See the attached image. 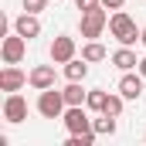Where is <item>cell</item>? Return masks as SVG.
<instances>
[{
    "mask_svg": "<svg viewBox=\"0 0 146 146\" xmlns=\"http://www.w3.org/2000/svg\"><path fill=\"white\" fill-rule=\"evenodd\" d=\"M61 92H65V102L68 106H85V99H88V92L82 88V82H68Z\"/></svg>",
    "mask_w": 146,
    "mask_h": 146,
    "instance_id": "5bb4252c",
    "label": "cell"
},
{
    "mask_svg": "<svg viewBox=\"0 0 146 146\" xmlns=\"http://www.w3.org/2000/svg\"><path fill=\"white\" fill-rule=\"evenodd\" d=\"M139 75L146 78V58H139Z\"/></svg>",
    "mask_w": 146,
    "mask_h": 146,
    "instance_id": "603a6c76",
    "label": "cell"
},
{
    "mask_svg": "<svg viewBox=\"0 0 146 146\" xmlns=\"http://www.w3.org/2000/svg\"><path fill=\"white\" fill-rule=\"evenodd\" d=\"M112 65H115L119 72H133V68H139V61H136V54H133V51H129L126 44H122V48H119V51L112 54Z\"/></svg>",
    "mask_w": 146,
    "mask_h": 146,
    "instance_id": "7c38bea8",
    "label": "cell"
},
{
    "mask_svg": "<svg viewBox=\"0 0 146 146\" xmlns=\"http://www.w3.org/2000/svg\"><path fill=\"white\" fill-rule=\"evenodd\" d=\"M122 3H126V0H102L106 10H122Z\"/></svg>",
    "mask_w": 146,
    "mask_h": 146,
    "instance_id": "7402d4cb",
    "label": "cell"
},
{
    "mask_svg": "<svg viewBox=\"0 0 146 146\" xmlns=\"http://www.w3.org/2000/svg\"><path fill=\"white\" fill-rule=\"evenodd\" d=\"M106 99H109V92H102V88H88L85 106H88L92 112H102V109H106Z\"/></svg>",
    "mask_w": 146,
    "mask_h": 146,
    "instance_id": "2e32d148",
    "label": "cell"
},
{
    "mask_svg": "<svg viewBox=\"0 0 146 146\" xmlns=\"http://www.w3.org/2000/svg\"><path fill=\"white\" fill-rule=\"evenodd\" d=\"M78 27H82V37H88V41L102 37V31L109 27V14H106V7L85 10V14H82V21H78Z\"/></svg>",
    "mask_w": 146,
    "mask_h": 146,
    "instance_id": "3957f363",
    "label": "cell"
},
{
    "mask_svg": "<svg viewBox=\"0 0 146 146\" xmlns=\"http://www.w3.org/2000/svg\"><path fill=\"white\" fill-rule=\"evenodd\" d=\"M44 7H48V0H24V10L27 14H41Z\"/></svg>",
    "mask_w": 146,
    "mask_h": 146,
    "instance_id": "ffe728a7",
    "label": "cell"
},
{
    "mask_svg": "<svg viewBox=\"0 0 146 146\" xmlns=\"http://www.w3.org/2000/svg\"><path fill=\"white\" fill-rule=\"evenodd\" d=\"M31 88H37V92L54 88V65H37V68H31Z\"/></svg>",
    "mask_w": 146,
    "mask_h": 146,
    "instance_id": "8fae6325",
    "label": "cell"
},
{
    "mask_svg": "<svg viewBox=\"0 0 146 146\" xmlns=\"http://www.w3.org/2000/svg\"><path fill=\"white\" fill-rule=\"evenodd\" d=\"M122 102H126V95H122V92H119V95H112L109 92V99H106V115H115V119H119V115H122Z\"/></svg>",
    "mask_w": 146,
    "mask_h": 146,
    "instance_id": "ac0fdd59",
    "label": "cell"
},
{
    "mask_svg": "<svg viewBox=\"0 0 146 146\" xmlns=\"http://www.w3.org/2000/svg\"><path fill=\"white\" fill-rule=\"evenodd\" d=\"M3 119H7L10 126L24 122V119H27V99L17 95V92H7V99H3Z\"/></svg>",
    "mask_w": 146,
    "mask_h": 146,
    "instance_id": "5b68a950",
    "label": "cell"
},
{
    "mask_svg": "<svg viewBox=\"0 0 146 146\" xmlns=\"http://www.w3.org/2000/svg\"><path fill=\"white\" fill-rule=\"evenodd\" d=\"M82 58H85V61H106V48H102L99 41H88V44L82 48Z\"/></svg>",
    "mask_w": 146,
    "mask_h": 146,
    "instance_id": "e0dca14e",
    "label": "cell"
},
{
    "mask_svg": "<svg viewBox=\"0 0 146 146\" xmlns=\"http://www.w3.org/2000/svg\"><path fill=\"white\" fill-rule=\"evenodd\" d=\"M61 122H65L68 133H92V119H88V112L82 106H68L65 115H61Z\"/></svg>",
    "mask_w": 146,
    "mask_h": 146,
    "instance_id": "8992f818",
    "label": "cell"
},
{
    "mask_svg": "<svg viewBox=\"0 0 146 146\" xmlns=\"http://www.w3.org/2000/svg\"><path fill=\"white\" fill-rule=\"evenodd\" d=\"M92 129L99 133V136H115V115H99V119H92Z\"/></svg>",
    "mask_w": 146,
    "mask_h": 146,
    "instance_id": "9a60e30c",
    "label": "cell"
},
{
    "mask_svg": "<svg viewBox=\"0 0 146 146\" xmlns=\"http://www.w3.org/2000/svg\"><path fill=\"white\" fill-rule=\"evenodd\" d=\"M27 82H31V75H24L17 65H3V72H0V92H21Z\"/></svg>",
    "mask_w": 146,
    "mask_h": 146,
    "instance_id": "52a82bcc",
    "label": "cell"
},
{
    "mask_svg": "<svg viewBox=\"0 0 146 146\" xmlns=\"http://www.w3.org/2000/svg\"><path fill=\"white\" fill-rule=\"evenodd\" d=\"M139 44H143V48H146V27H143V34H139Z\"/></svg>",
    "mask_w": 146,
    "mask_h": 146,
    "instance_id": "cb8c5ba5",
    "label": "cell"
},
{
    "mask_svg": "<svg viewBox=\"0 0 146 146\" xmlns=\"http://www.w3.org/2000/svg\"><path fill=\"white\" fill-rule=\"evenodd\" d=\"M72 58H75V37L58 34L51 41V61H54V65H65V61H72Z\"/></svg>",
    "mask_w": 146,
    "mask_h": 146,
    "instance_id": "9c48e42d",
    "label": "cell"
},
{
    "mask_svg": "<svg viewBox=\"0 0 146 146\" xmlns=\"http://www.w3.org/2000/svg\"><path fill=\"white\" fill-rule=\"evenodd\" d=\"M88 65H92V61H85V58H72V61H65V78H68V82H82V78L88 75Z\"/></svg>",
    "mask_w": 146,
    "mask_h": 146,
    "instance_id": "4fadbf2b",
    "label": "cell"
},
{
    "mask_svg": "<svg viewBox=\"0 0 146 146\" xmlns=\"http://www.w3.org/2000/svg\"><path fill=\"white\" fill-rule=\"evenodd\" d=\"M75 7L85 14V10H95V7H102V0H75Z\"/></svg>",
    "mask_w": 146,
    "mask_h": 146,
    "instance_id": "44dd1931",
    "label": "cell"
},
{
    "mask_svg": "<svg viewBox=\"0 0 146 146\" xmlns=\"http://www.w3.org/2000/svg\"><path fill=\"white\" fill-rule=\"evenodd\" d=\"M24 54H27V37H21L17 31L3 37V44H0V58H3V65H17V61H24Z\"/></svg>",
    "mask_w": 146,
    "mask_h": 146,
    "instance_id": "277c9868",
    "label": "cell"
},
{
    "mask_svg": "<svg viewBox=\"0 0 146 146\" xmlns=\"http://www.w3.org/2000/svg\"><path fill=\"white\" fill-rule=\"evenodd\" d=\"M143 82H146V78L139 75V68H136V72H122V78H119V92H122L129 102H136V99L143 95Z\"/></svg>",
    "mask_w": 146,
    "mask_h": 146,
    "instance_id": "ba28073f",
    "label": "cell"
},
{
    "mask_svg": "<svg viewBox=\"0 0 146 146\" xmlns=\"http://www.w3.org/2000/svg\"><path fill=\"white\" fill-rule=\"evenodd\" d=\"M14 31H17L21 37H27V41H34V37L41 34V21H37V14H27V10H24V14L14 21Z\"/></svg>",
    "mask_w": 146,
    "mask_h": 146,
    "instance_id": "30bf717a",
    "label": "cell"
},
{
    "mask_svg": "<svg viewBox=\"0 0 146 146\" xmlns=\"http://www.w3.org/2000/svg\"><path fill=\"white\" fill-rule=\"evenodd\" d=\"M95 136H99L95 129H92V133H68V146H92Z\"/></svg>",
    "mask_w": 146,
    "mask_h": 146,
    "instance_id": "d6986e66",
    "label": "cell"
},
{
    "mask_svg": "<svg viewBox=\"0 0 146 146\" xmlns=\"http://www.w3.org/2000/svg\"><path fill=\"white\" fill-rule=\"evenodd\" d=\"M109 34L115 37L119 44H126V48H129V44H136V41H139L143 31L136 27V21H133L126 10H115V14L109 17Z\"/></svg>",
    "mask_w": 146,
    "mask_h": 146,
    "instance_id": "6da1fadb",
    "label": "cell"
},
{
    "mask_svg": "<svg viewBox=\"0 0 146 146\" xmlns=\"http://www.w3.org/2000/svg\"><path fill=\"white\" fill-rule=\"evenodd\" d=\"M65 109H68L65 92H58V88H44V92L37 95V112H41L44 119H61Z\"/></svg>",
    "mask_w": 146,
    "mask_h": 146,
    "instance_id": "7a4b0ae2",
    "label": "cell"
}]
</instances>
